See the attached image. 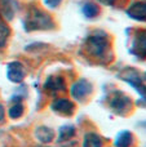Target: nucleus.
I'll return each instance as SVG.
<instances>
[{"instance_id": "13", "label": "nucleus", "mask_w": 146, "mask_h": 147, "mask_svg": "<svg viewBox=\"0 0 146 147\" xmlns=\"http://www.w3.org/2000/svg\"><path fill=\"white\" fill-rule=\"evenodd\" d=\"M82 12L87 18H93L98 14L100 9H98V7L96 4H93V3H85L82 8Z\"/></svg>"}, {"instance_id": "1", "label": "nucleus", "mask_w": 146, "mask_h": 147, "mask_svg": "<svg viewBox=\"0 0 146 147\" xmlns=\"http://www.w3.org/2000/svg\"><path fill=\"white\" fill-rule=\"evenodd\" d=\"M25 27L26 30H48V28L53 27V22H52L51 17L47 13L41 12L39 9H32L28 17L25 21Z\"/></svg>"}, {"instance_id": "6", "label": "nucleus", "mask_w": 146, "mask_h": 147, "mask_svg": "<svg viewBox=\"0 0 146 147\" xmlns=\"http://www.w3.org/2000/svg\"><path fill=\"white\" fill-rule=\"evenodd\" d=\"M45 89L51 94H56L57 92H62L65 89V81L59 76H52L47 80L45 83Z\"/></svg>"}, {"instance_id": "7", "label": "nucleus", "mask_w": 146, "mask_h": 147, "mask_svg": "<svg viewBox=\"0 0 146 147\" xmlns=\"http://www.w3.org/2000/svg\"><path fill=\"white\" fill-rule=\"evenodd\" d=\"M127 13H128L132 18L142 20V18L146 16V4L145 3H136V4H133L131 8H129Z\"/></svg>"}, {"instance_id": "16", "label": "nucleus", "mask_w": 146, "mask_h": 147, "mask_svg": "<svg viewBox=\"0 0 146 147\" xmlns=\"http://www.w3.org/2000/svg\"><path fill=\"white\" fill-rule=\"evenodd\" d=\"M8 35H9V28H8L7 25H4L3 22H0V48L4 47L5 41L8 39Z\"/></svg>"}, {"instance_id": "10", "label": "nucleus", "mask_w": 146, "mask_h": 147, "mask_svg": "<svg viewBox=\"0 0 146 147\" xmlns=\"http://www.w3.org/2000/svg\"><path fill=\"white\" fill-rule=\"evenodd\" d=\"M102 146V140L96 133H88L83 141V147H101Z\"/></svg>"}, {"instance_id": "9", "label": "nucleus", "mask_w": 146, "mask_h": 147, "mask_svg": "<svg viewBox=\"0 0 146 147\" xmlns=\"http://www.w3.org/2000/svg\"><path fill=\"white\" fill-rule=\"evenodd\" d=\"M35 136H36V138H38L39 141H41L43 143H48V142H51V141L53 140L54 133H53V130L49 129V128L40 127V128L36 129Z\"/></svg>"}, {"instance_id": "8", "label": "nucleus", "mask_w": 146, "mask_h": 147, "mask_svg": "<svg viewBox=\"0 0 146 147\" xmlns=\"http://www.w3.org/2000/svg\"><path fill=\"white\" fill-rule=\"evenodd\" d=\"M128 105H129V99L124 96H120V94L114 97L113 101H111V107H113V110L115 112H118V114L123 112Z\"/></svg>"}, {"instance_id": "17", "label": "nucleus", "mask_w": 146, "mask_h": 147, "mask_svg": "<svg viewBox=\"0 0 146 147\" xmlns=\"http://www.w3.org/2000/svg\"><path fill=\"white\" fill-rule=\"evenodd\" d=\"M45 1V4L48 5V7H51V8H56L57 5L59 4V3L62 1V0H44Z\"/></svg>"}, {"instance_id": "4", "label": "nucleus", "mask_w": 146, "mask_h": 147, "mask_svg": "<svg viewBox=\"0 0 146 147\" xmlns=\"http://www.w3.org/2000/svg\"><path fill=\"white\" fill-rule=\"evenodd\" d=\"M8 79L13 83H20L25 78V70L20 62H12L8 65Z\"/></svg>"}, {"instance_id": "12", "label": "nucleus", "mask_w": 146, "mask_h": 147, "mask_svg": "<svg viewBox=\"0 0 146 147\" xmlns=\"http://www.w3.org/2000/svg\"><path fill=\"white\" fill-rule=\"evenodd\" d=\"M132 136L129 132H122L115 140V147H128L131 145Z\"/></svg>"}, {"instance_id": "3", "label": "nucleus", "mask_w": 146, "mask_h": 147, "mask_svg": "<svg viewBox=\"0 0 146 147\" xmlns=\"http://www.w3.org/2000/svg\"><path fill=\"white\" fill-rule=\"evenodd\" d=\"M91 92H92V85H91L87 80H84V79L76 81V83L71 86V94L75 99H83L84 97H87Z\"/></svg>"}, {"instance_id": "19", "label": "nucleus", "mask_w": 146, "mask_h": 147, "mask_svg": "<svg viewBox=\"0 0 146 147\" xmlns=\"http://www.w3.org/2000/svg\"><path fill=\"white\" fill-rule=\"evenodd\" d=\"M107 1H109V3H113V1H114V0H107Z\"/></svg>"}, {"instance_id": "18", "label": "nucleus", "mask_w": 146, "mask_h": 147, "mask_svg": "<svg viewBox=\"0 0 146 147\" xmlns=\"http://www.w3.org/2000/svg\"><path fill=\"white\" fill-rule=\"evenodd\" d=\"M3 117H4V110H3V106L0 105V121L3 120Z\"/></svg>"}, {"instance_id": "14", "label": "nucleus", "mask_w": 146, "mask_h": 147, "mask_svg": "<svg viewBox=\"0 0 146 147\" xmlns=\"http://www.w3.org/2000/svg\"><path fill=\"white\" fill-rule=\"evenodd\" d=\"M75 134V129L74 127H70V125H66V127H62L61 130H59V140H69L72 136Z\"/></svg>"}, {"instance_id": "15", "label": "nucleus", "mask_w": 146, "mask_h": 147, "mask_svg": "<svg viewBox=\"0 0 146 147\" xmlns=\"http://www.w3.org/2000/svg\"><path fill=\"white\" fill-rule=\"evenodd\" d=\"M23 112V107L21 103H16L13 105L12 107L9 109V116L12 117V119H18V117L22 115Z\"/></svg>"}, {"instance_id": "5", "label": "nucleus", "mask_w": 146, "mask_h": 147, "mask_svg": "<svg viewBox=\"0 0 146 147\" xmlns=\"http://www.w3.org/2000/svg\"><path fill=\"white\" fill-rule=\"evenodd\" d=\"M52 110H54L56 112H58V114H61V115L70 116V115H72V112H74V103L70 102L69 99L61 98L52 103Z\"/></svg>"}, {"instance_id": "2", "label": "nucleus", "mask_w": 146, "mask_h": 147, "mask_svg": "<svg viewBox=\"0 0 146 147\" xmlns=\"http://www.w3.org/2000/svg\"><path fill=\"white\" fill-rule=\"evenodd\" d=\"M88 51L91 52V54L93 56L101 57L109 48V40L106 38L105 34L101 35H92L87 41Z\"/></svg>"}, {"instance_id": "11", "label": "nucleus", "mask_w": 146, "mask_h": 147, "mask_svg": "<svg viewBox=\"0 0 146 147\" xmlns=\"http://www.w3.org/2000/svg\"><path fill=\"white\" fill-rule=\"evenodd\" d=\"M1 13L7 20H12L13 16H14V4H13V0H3Z\"/></svg>"}]
</instances>
